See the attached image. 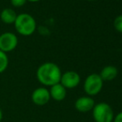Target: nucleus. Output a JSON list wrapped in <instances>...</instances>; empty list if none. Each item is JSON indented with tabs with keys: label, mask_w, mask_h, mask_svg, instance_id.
<instances>
[{
	"label": "nucleus",
	"mask_w": 122,
	"mask_h": 122,
	"mask_svg": "<svg viewBox=\"0 0 122 122\" xmlns=\"http://www.w3.org/2000/svg\"><path fill=\"white\" fill-rule=\"evenodd\" d=\"M81 76L76 71H67L61 74L60 83L67 90V89H74L80 84Z\"/></svg>",
	"instance_id": "6"
},
{
	"label": "nucleus",
	"mask_w": 122,
	"mask_h": 122,
	"mask_svg": "<svg viewBox=\"0 0 122 122\" xmlns=\"http://www.w3.org/2000/svg\"><path fill=\"white\" fill-rule=\"evenodd\" d=\"M18 15L16 14L15 11L12 8H4L0 13V18L1 20L6 24H12L14 23L15 20L17 18Z\"/></svg>",
	"instance_id": "11"
},
{
	"label": "nucleus",
	"mask_w": 122,
	"mask_h": 122,
	"mask_svg": "<svg viewBox=\"0 0 122 122\" xmlns=\"http://www.w3.org/2000/svg\"><path fill=\"white\" fill-rule=\"evenodd\" d=\"M99 75L103 81H111L117 76L118 69L115 66H106L102 68Z\"/></svg>",
	"instance_id": "10"
},
{
	"label": "nucleus",
	"mask_w": 122,
	"mask_h": 122,
	"mask_svg": "<svg viewBox=\"0 0 122 122\" xmlns=\"http://www.w3.org/2000/svg\"><path fill=\"white\" fill-rule=\"evenodd\" d=\"M27 0H11V3L13 6L16 7V8H19L22 7L26 3Z\"/></svg>",
	"instance_id": "14"
},
{
	"label": "nucleus",
	"mask_w": 122,
	"mask_h": 122,
	"mask_svg": "<svg viewBox=\"0 0 122 122\" xmlns=\"http://www.w3.org/2000/svg\"><path fill=\"white\" fill-rule=\"evenodd\" d=\"M17 32L23 36H30L34 33L37 27V23L34 18L27 13H21L18 15L14 22Z\"/></svg>",
	"instance_id": "2"
},
{
	"label": "nucleus",
	"mask_w": 122,
	"mask_h": 122,
	"mask_svg": "<svg viewBox=\"0 0 122 122\" xmlns=\"http://www.w3.org/2000/svg\"><path fill=\"white\" fill-rule=\"evenodd\" d=\"M87 1H95V0H87Z\"/></svg>",
	"instance_id": "18"
},
{
	"label": "nucleus",
	"mask_w": 122,
	"mask_h": 122,
	"mask_svg": "<svg viewBox=\"0 0 122 122\" xmlns=\"http://www.w3.org/2000/svg\"><path fill=\"white\" fill-rule=\"evenodd\" d=\"M2 120H3V111H2L1 108H0V122L2 121Z\"/></svg>",
	"instance_id": "16"
},
{
	"label": "nucleus",
	"mask_w": 122,
	"mask_h": 122,
	"mask_svg": "<svg viewBox=\"0 0 122 122\" xmlns=\"http://www.w3.org/2000/svg\"><path fill=\"white\" fill-rule=\"evenodd\" d=\"M27 1L32 2V3H36V2H38V1H40V0H27Z\"/></svg>",
	"instance_id": "17"
},
{
	"label": "nucleus",
	"mask_w": 122,
	"mask_h": 122,
	"mask_svg": "<svg viewBox=\"0 0 122 122\" xmlns=\"http://www.w3.org/2000/svg\"><path fill=\"white\" fill-rule=\"evenodd\" d=\"M104 81L101 78L99 74L92 73L87 76L84 81L83 89L88 97H95L101 92Z\"/></svg>",
	"instance_id": "4"
},
{
	"label": "nucleus",
	"mask_w": 122,
	"mask_h": 122,
	"mask_svg": "<svg viewBox=\"0 0 122 122\" xmlns=\"http://www.w3.org/2000/svg\"><path fill=\"white\" fill-rule=\"evenodd\" d=\"M8 66V57L7 53L0 50V74L6 71Z\"/></svg>",
	"instance_id": "12"
},
{
	"label": "nucleus",
	"mask_w": 122,
	"mask_h": 122,
	"mask_svg": "<svg viewBox=\"0 0 122 122\" xmlns=\"http://www.w3.org/2000/svg\"><path fill=\"white\" fill-rule=\"evenodd\" d=\"M50 97L56 101H61L66 97V89L61 83L53 85L49 89Z\"/></svg>",
	"instance_id": "9"
},
{
	"label": "nucleus",
	"mask_w": 122,
	"mask_h": 122,
	"mask_svg": "<svg viewBox=\"0 0 122 122\" xmlns=\"http://www.w3.org/2000/svg\"><path fill=\"white\" fill-rule=\"evenodd\" d=\"M18 40L17 36L13 32H3L0 35V50L7 53L13 51L17 47Z\"/></svg>",
	"instance_id": "5"
},
{
	"label": "nucleus",
	"mask_w": 122,
	"mask_h": 122,
	"mask_svg": "<svg viewBox=\"0 0 122 122\" xmlns=\"http://www.w3.org/2000/svg\"><path fill=\"white\" fill-rule=\"evenodd\" d=\"M94 106H95L94 99L88 96L81 97L75 101V108L79 112H89V111H92Z\"/></svg>",
	"instance_id": "8"
},
{
	"label": "nucleus",
	"mask_w": 122,
	"mask_h": 122,
	"mask_svg": "<svg viewBox=\"0 0 122 122\" xmlns=\"http://www.w3.org/2000/svg\"><path fill=\"white\" fill-rule=\"evenodd\" d=\"M60 67L54 62L42 63L37 70V79L42 85L45 86H52L60 83L61 76Z\"/></svg>",
	"instance_id": "1"
},
{
	"label": "nucleus",
	"mask_w": 122,
	"mask_h": 122,
	"mask_svg": "<svg viewBox=\"0 0 122 122\" xmlns=\"http://www.w3.org/2000/svg\"><path fill=\"white\" fill-rule=\"evenodd\" d=\"M92 111L95 122H112L114 120V111L108 103L100 102L95 104Z\"/></svg>",
	"instance_id": "3"
},
{
	"label": "nucleus",
	"mask_w": 122,
	"mask_h": 122,
	"mask_svg": "<svg viewBox=\"0 0 122 122\" xmlns=\"http://www.w3.org/2000/svg\"><path fill=\"white\" fill-rule=\"evenodd\" d=\"M112 122H122V111L119 112L116 116H115Z\"/></svg>",
	"instance_id": "15"
},
{
	"label": "nucleus",
	"mask_w": 122,
	"mask_h": 122,
	"mask_svg": "<svg viewBox=\"0 0 122 122\" xmlns=\"http://www.w3.org/2000/svg\"><path fill=\"white\" fill-rule=\"evenodd\" d=\"M31 99L32 102L37 106H45L51 99L49 90L44 86L37 87L32 92Z\"/></svg>",
	"instance_id": "7"
},
{
	"label": "nucleus",
	"mask_w": 122,
	"mask_h": 122,
	"mask_svg": "<svg viewBox=\"0 0 122 122\" xmlns=\"http://www.w3.org/2000/svg\"><path fill=\"white\" fill-rule=\"evenodd\" d=\"M114 27L117 32L122 33V15H119L115 18Z\"/></svg>",
	"instance_id": "13"
}]
</instances>
